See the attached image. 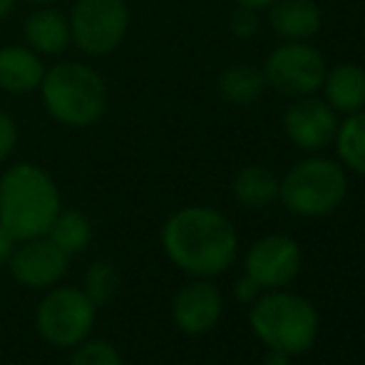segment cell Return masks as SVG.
I'll use <instances>...</instances> for the list:
<instances>
[{"label":"cell","instance_id":"484cf974","mask_svg":"<svg viewBox=\"0 0 365 365\" xmlns=\"http://www.w3.org/2000/svg\"><path fill=\"white\" fill-rule=\"evenodd\" d=\"M15 246H18L15 236L10 234V231L5 229L3 224H0V269H3V266H8V261H10V256H13Z\"/></svg>","mask_w":365,"mask_h":365},{"label":"cell","instance_id":"ac0fdd59","mask_svg":"<svg viewBox=\"0 0 365 365\" xmlns=\"http://www.w3.org/2000/svg\"><path fill=\"white\" fill-rule=\"evenodd\" d=\"M219 90L221 97L226 102L236 107H246L254 105L256 100H261L266 90V77L264 70H256L251 65H234L229 68L219 80Z\"/></svg>","mask_w":365,"mask_h":365},{"label":"cell","instance_id":"30bf717a","mask_svg":"<svg viewBox=\"0 0 365 365\" xmlns=\"http://www.w3.org/2000/svg\"><path fill=\"white\" fill-rule=\"evenodd\" d=\"M70 256H65L48 236L18 241L8 269L18 284L28 289H53L68 274Z\"/></svg>","mask_w":365,"mask_h":365},{"label":"cell","instance_id":"d6986e66","mask_svg":"<svg viewBox=\"0 0 365 365\" xmlns=\"http://www.w3.org/2000/svg\"><path fill=\"white\" fill-rule=\"evenodd\" d=\"M45 236H48V239L53 241V244L58 246L65 256L73 259L75 254H80V251H85L87 246H90L92 224L85 214L63 212V209H60V214L55 217L53 224H50V229Z\"/></svg>","mask_w":365,"mask_h":365},{"label":"cell","instance_id":"5b68a950","mask_svg":"<svg viewBox=\"0 0 365 365\" xmlns=\"http://www.w3.org/2000/svg\"><path fill=\"white\" fill-rule=\"evenodd\" d=\"M346 192L343 167L323 157L303 159L279 182V199L296 217H326L341 207Z\"/></svg>","mask_w":365,"mask_h":365},{"label":"cell","instance_id":"f546056e","mask_svg":"<svg viewBox=\"0 0 365 365\" xmlns=\"http://www.w3.org/2000/svg\"><path fill=\"white\" fill-rule=\"evenodd\" d=\"M28 3H50V0H28Z\"/></svg>","mask_w":365,"mask_h":365},{"label":"cell","instance_id":"7402d4cb","mask_svg":"<svg viewBox=\"0 0 365 365\" xmlns=\"http://www.w3.org/2000/svg\"><path fill=\"white\" fill-rule=\"evenodd\" d=\"M70 365H122L120 351L107 341H82L75 346Z\"/></svg>","mask_w":365,"mask_h":365},{"label":"cell","instance_id":"2e32d148","mask_svg":"<svg viewBox=\"0 0 365 365\" xmlns=\"http://www.w3.org/2000/svg\"><path fill=\"white\" fill-rule=\"evenodd\" d=\"M25 38L38 53L43 55H58L68 48L70 43V23L58 10H38L30 15L25 23Z\"/></svg>","mask_w":365,"mask_h":365},{"label":"cell","instance_id":"8992f818","mask_svg":"<svg viewBox=\"0 0 365 365\" xmlns=\"http://www.w3.org/2000/svg\"><path fill=\"white\" fill-rule=\"evenodd\" d=\"M97 306L77 286H53L35 311V328L55 348H75L95 328Z\"/></svg>","mask_w":365,"mask_h":365},{"label":"cell","instance_id":"9a60e30c","mask_svg":"<svg viewBox=\"0 0 365 365\" xmlns=\"http://www.w3.org/2000/svg\"><path fill=\"white\" fill-rule=\"evenodd\" d=\"M43 63L28 48L0 50V87L8 92H30L43 82Z\"/></svg>","mask_w":365,"mask_h":365},{"label":"cell","instance_id":"ba28073f","mask_svg":"<svg viewBox=\"0 0 365 365\" xmlns=\"http://www.w3.org/2000/svg\"><path fill=\"white\" fill-rule=\"evenodd\" d=\"M130 23L125 0H77L70 35L87 55H107L122 43Z\"/></svg>","mask_w":365,"mask_h":365},{"label":"cell","instance_id":"9c48e42d","mask_svg":"<svg viewBox=\"0 0 365 365\" xmlns=\"http://www.w3.org/2000/svg\"><path fill=\"white\" fill-rule=\"evenodd\" d=\"M246 276L261 289H281L296 279L301 269V246L286 234H271L259 239L244 259Z\"/></svg>","mask_w":365,"mask_h":365},{"label":"cell","instance_id":"83f0119b","mask_svg":"<svg viewBox=\"0 0 365 365\" xmlns=\"http://www.w3.org/2000/svg\"><path fill=\"white\" fill-rule=\"evenodd\" d=\"M236 3L244 5V8H251V10H261V8H271L276 0H236Z\"/></svg>","mask_w":365,"mask_h":365},{"label":"cell","instance_id":"4316f807","mask_svg":"<svg viewBox=\"0 0 365 365\" xmlns=\"http://www.w3.org/2000/svg\"><path fill=\"white\" fill-rule=\"evenodd\" d=\"M264 365H289V356L279 351H269V356L264 358Z\"/></svg>","mask_w":365,"mask_h":365},{"label":"cell","instance_id":"277c9868","mask_svg":"<svg viewBox=\"0 0 365 365\" xmlns=\"http://www.w3.org/2000/svg\"><path fill=\"white\" fill-rule=\"evenodd\" d=\"M43 100L50 115L68 127H90L107 107L102 77L80 63H60L43 75Z\"/></svg>","mask_w":365,"mask_h":365},{"label":"cell","instance_id":"3957f363","mask_svg":"<svg viewBox=\"0 0 365 365\" xmlns=\"http://www.w3.org/2000/svg\"><path fill=\"white\" fill-rule=\"evenodd\" d=\"M254 333L271 348L286 356H301L316 343L318 313L311 301L293 293H269L256 298L249 313Z\"/></svg>","mask_w":365,"mask_h":365},{"label":"cell","instance_id":"cb8c5ba5","mask_svg":"<svg viewBox=\"0 0 365 365\" xmlns=\"http://www.w3.org/2000/svg\"><path fill=\"white\" fill-rule=\"evenodd\" d=\"M15 142H18V127L5 112H0V162L10 157V152L15 149Z\"/></svg>","mask_w":365,"mask_h":365},{"label":"cell","instance_id":"5bb4252c","mask_svg":"<svg viewBox=\"0 0 365 365\" xmlns=\"http://www.w3.org/2000/svg\"><path fill=\"white\" fill-rule=\"evenodd\" d=\"M321 10L313 0H276L271 28L284 40H308L321 30Z\"/></svg>","mask_w":365,"mask_h":365},{"label":"cell","instance_id":"52a82bcc","mask_svg":"<svg viewBox=\"0 0 365 365\" xmlns=\"http://www.w3.org/2000/svg\"><path fill=\"white\" fill-rule=\"evenodd\" d=\"M328 65L316 48L303 40H289L266 58V85L289 97H306L323 87Z\"/></svg>","mask_w":365,"mask_h":365},{"label":"cell","instance_id":"e0dca14e","mask_svg":"<svg viewBox=\"0 0 365 365\" xmlns=\"http://www.w3.org/2000/svg\"><path fill=\"white\" fill-rule=\"evenodd\" d=\"M234 197L241 207L264 209L274 199H279V179L271 169L251 164L244 167L234 179Z\"/></svg>","mask_w":365,"mask_h":365},{"label":"cell","instance_id":"44dd1931","mask_svg":"<svg viewBox=\"0 0 365 365\" xmlns=\"http://www.w3.org/2000/svg\"><path fill=\"white\" fill-rule=\"evenodd\" d=\"M117 289H120V274H117V266L110 261H95V264L87 269L85 274V286L82 291L87 293L95 306H105L115 298Z\"/></svg>","mask_w":365,"mask_h":365},{"label":"cell","instance_id":"7c38bea8","mask_svg":"<svg viewBox=\"0 0 365 365\" xmlns=\"http://www.w3.org/2000/svg\"><path fill=\"white\" fill-rule=\"evenodd\" d=\"M224 301L214 284L199 279L182 286L172 301V318L179 331L189 336H204L219 323Z\"/></svg>","mask_w":365,"mask_h":365},{"label":"cell","instance_id":"f1b7e54d","mask_svg":"<svg viewBox=\"0 0 365 365\" xmlns=\"http://www.w3.org/2000/svg\"><path fill=\"white\" fill-rule=\"evenodd\" d=\"M13 8H15V0H0V20L8 18L13 13Z\"/></svg>","mask_w":365,"mask_h":365},{"label":"cell","instance_id":"4fadbf2b","mask_svg":"<svg viewBox=\"0 0 365 365\" xmlns=\"http://www.w3.org/2000/svg\"><path fill=\"white\" fill-rule=\"evenodd\" d=\"M326 102L336 112H358L365 110V68L353 63H341L326 73L323 80Z\"/></svg>","mask_w":365,"mask_h":365},{"label":"cell","instance_id":"ffe728a7","mask_svg":"<svg viewBox=\"0 0 365 365\" xmlns=\"http://www.w3.org/2000/svg\"><path fill=\"white\" fill-rule=\"evenodd\" d=\"M333 142H336L343 164L353 172L365 174V110L351 112L348 120L338 125Z\"/></svg>","mask_w":365,"mask_h":365},{"label":"cell","instance_id":"603a6c76","mask_svg":"<svg viewBox=\"0 0 365 365\" xmlns=\"http://www.w3.org/2000/svg\"><path fill=\"white\" fill-rule=\"evenodd\" d=\"M256 30H259V18H256V10L239 5V10L231 15V33H234L236 38H251Z\"/></svg>","mask_w":365,"mask_h":365},{"label":"cell","instance_id":"d4e9b609","mask_svg":"<svg viewBox=\"0 0 365 365\" xmlns=\"http://www.w3.org/2000/svg\"><path fill=\"white\" fill-rule=\"evenodd\" d=\"M234 296L239 298L241 303H251L261 296V286L256 284L251 276H244V279L236 281V289H234Z\"/></svg>","mask_w":365,"mask_h":365},{"label":"cell","instance_id":"8fae6325","mask_svg":"<svg viewBox=\"0 0 365 365\" xmlns=\"http://www.w3.org/2000/svg\"><path fill=\"white\" fill-rule=\"evenodd\" d=\"M336 110L326 100H318L313 95L298 97L284 115V132L296 147L316 152L328 147L336 140L338 132Z\"/></svg>","mask_w":365,"mask_h":365},{"label":"cell","instance_id":"6da1fadb","mask_svg":"<svg viewBox=\"0 0 365 365\" xmlns=\"http://www.w3.org/2000/svg\"><path fill=\"white\" fill-rule=\"evenodd\" d=\"M162 244L172 264L197 279L224 274L239 249L234 224L209 207H187L172 214L162 229Z\"/></svg>","mask_w":365,"mask_h":365},{"label":"cell","instance_id":"7a4b0ae2","mask_svg":"<svg viewBox=\"0 0 365 365\" xmlns=\"http://www.w3.org/2000/svg\"><path fill=\"white\" fill-rule=\"evenodd\" d=\"M60 214V194L53 177L35 164H15L0 179V224L28 241L45 236Z\"/></svg>","mask_w":365,"mask_h":365}]
</instances>
